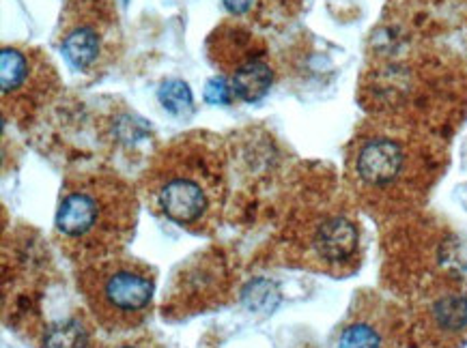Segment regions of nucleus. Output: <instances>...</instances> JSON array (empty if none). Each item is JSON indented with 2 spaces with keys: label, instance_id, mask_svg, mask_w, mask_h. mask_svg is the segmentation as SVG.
Here are the masks:
<instances>
[{
  "label": "nucleus",
  "instance_id": "obj_1",
  "mask_svg": "<svg viewBox=\"0 0 467 348\" xmlns=\"http://www.w3.org/2000/svg\"><path fill=\"white\" fill-rule=\"evenodd\" d=\"M441 147L418 125L375 117L353 136L347 179L364 202L377 209L416 205L441 172Z\"/></svg>",
  "mask_w": 467,
  "mask_h": 348
},
{
  "label": "nucleus",
  "instance_id": "obj_2",
  "mask_svg": "<svg viewBox=\"0 0 467 348\" xmlns=\"http://www.w3.org/2000/svg\"><path fill=\"white\" fill-rule=\"evenodd\" d=\"M139 224V198L112 172L67 177L58 198L54 235L76 265L123 254Z\"/></svg>",
  "mask_w": 467,
  "mask_h": 348
},
{
  "label": "nucleus",
  "instance_id": "obj_3",
  "mask_svg": "<svg viewBox=\"0 0 467 348\" xmlns=\"http://www.w3.org/2000/svg\"><path fill=\"white\" fill-rule=\"evenodd\" d=\"M155 213L205 235L218 226L226 198L224 155L201 136L179 138L155 155L142 179Z\"/></svg>",
  "mask_w": 467,
  "mask_h": 348
},
{
  "label": "nucleus",
  "instance_id": "obj_4",
  "mask_svg": "<svg viewBox=\"0 0 467 348\" xmlns=\"http://www.w3.org/2000/svg\"><path fill=\"white\" fill-rule=\"evenodd\" d=\"M78 288L106 332H131L151 314L155 271L139 258L115 254L78 265Z\"/></svg>",
  "mask_w": 467,
  "mask_h": 348
},
{
  "label": "nucleus",
  "instance_id": "obj_5",
  "mask_svg": "<svg viewBox=\"0 0 467 348\" xmlns=\"http://www.w3.org/2000/svg\"><path fill=\"white\" fill-rule=\"evenodd\" d=\"M420 325L440 348H459L467 342V286L446 280L429 288L420 303Z\"/></svg>",
  "mask_w": 467,
  "mask_h": 348
},
{
  "label": "nucleus",
  "instance_id": "obj_6",
  "mask_svg": "<svg viewBox=\"0 0 467 348\" xmlns=\"http://www.w3.org/2000/svg\"><path fill=\"white\" fill-rule=\"evenodd\" d=\"M308 256L321 269L334 271L351 265L360 251V230L353 220L343 213L321 215L308 228Z\"/></svg>",
  "mask_w": 467,
  "mask_h": 348
},
{
  "label": "nucleus",
  "instance_id": "obj_7",
  "mask_svg": "<svg viewBox=\"0 0 467 348\" xmlns=\"http://www.w3.org/2000/svg\"><path fill=\"white\" fill-rule=\"evenodd\" d=\"M337 348H394V321L379 299H364L340 327Z\"/></svg>",
  "mask_w": 467,
  "mask_h": 348
},
{
  "label": "nucleus",
  "instance_id": "obj_8",
  "mask_svg": "<svg viewBox=\"0 0 467 348\" xmlns=\"http://www.w3.org/2000/svg\"><path fill=\"white\" fill-rule=\"evenodd\" d=\"M274 71L269 65L263 61L261 54L259 56L250 58L242 65H237L231 74V87L233 95L242 101H248V104H256L265 97L269 87H272Z\"/></svg>",
  "mask_w": 467,
  "mask_h": 348
},
{
  "label": "nucleus",
  "instance_id": "obj_9",
  "mask_svg": "<svg viewBox=\"0 0 467 348\" xmlns=\"http://www.w3.org/2000/svg\"><path fill=\"white\" fill-rule=\"evenodd\" d=\"M46 348H95L93 325L87 316L74 314L52 322L44 332Z\"/></svg>",
  "mask_w": 467,
  "mask_h": 348
},
{
  "label": "nucleus",
  "instance_id": "obj_10",
  "mask_svg": "<svg viewBox=\"0 0 467 348\" xmlns=\"http://www.w3.org/2000/svg\"><path fill=\"white\" fill-rule=\"evenodd\" d=\"M63 54L67 63L78 71L91 67L99 54V35L91 26H76L63 39Z\"/></svg>",
  "mask_w": 467,
  "mask_h": 348
},
{
  "label": "nucleus",
  "instance_id": "obj_11",
  "mask_svg": "<svg viewBox=\"0 0 467 348\" xmlns=\"http://www.w3.org/2000/svg\"><path fill=\"white\" fill-rule=\"evenodd\" d=\"M160 101L166 110L172 114H182L192 110V93L188 88V84L182 80H169L161 84L160 88Z\"/></svg>",
  "mask_w": 467,
  "mask_h": 348
},
{
  "label": "nucleus",
  "instance_id": "obj_12",
  "mask_svg": "<svg viewBox=\"0 0 467 348\" xmlns=\"http://www.w3.org/2000/svg\"><path fill=\"white\" fill-rule=\"evenodd\" d=\"M233 97H235V95H233V87L231 82H226V77L215 76L205 84V99L209 104L226 106L231 104Z\"/></svg>",
  "mask_w": 467,
  "mask_h": 348
},
{
  "label": "nucleus",
  "instance_id": "obj_13",
  "mask_svg": "<svg viewBox=\"0 0 467 348\" xmlns=\"http://www.w3.org/2000/svg\"><path fill=\"white\" fill-rule=\"evenodd\" d=\"M223 3H224V7L231 11V14L242 15V14H245V11L253 9L254 0H223Z\"/></svg>",
  "mask_w": 467,
  "mask_h": 348
},
{
  "label": "nucleus",
  "instance_id": "obj_14",
  "mask_svg": "<svg viewBox=\"0 0 467 348\" xmlns=\"http://www.w3.org/2000/svg\"><path fill=\"white\" fill-rule=\"evenodd\" d=\"M119 348H161V346L155 344V342L149 338H136V340L125 342V344H121Z\"/></svg>",
  "mask_w": 467,
  "mask_h": 348
},
{
  "label": "nucleus",
  "instance_id": "obj_15",
  "mask_svg": "<svg viewBox=\"0 0 467 348\" xmlns=\"http://www.w3.org/2000/svg\"><path fill=\"white\" fill-rule=\"evenodd\" d=\"M463 20H465V26H467V0H465V5H463Z\"/></svg>",
  "mask_w": 467,
  "mask_h": 348
}]
</instances>
